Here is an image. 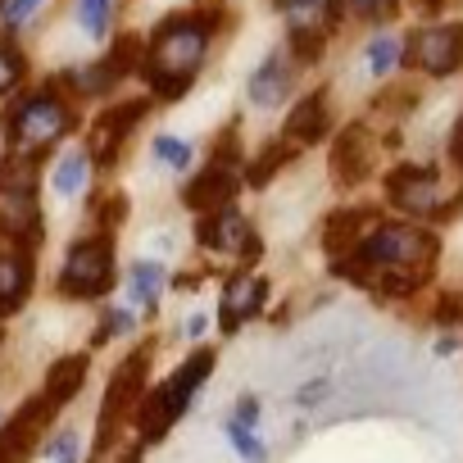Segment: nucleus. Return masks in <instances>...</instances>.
Masks as SVG:
<instances>
[{
	"label": "nucleus",
	"mask_w": 463,
	"mask_h": 463,
	"mask_svg": "<svg viewBox=\"0 0 463 463\" xmlns=\"http://www.w3.org/2000/svg\"><path fill=\"white\" fill-rule=\"evenodd\" d=\"M255 418H260V400H250V395H246V400L237 404V418H232V422H241V427H250Z\"/></svg>",
	"instance_id": "35"
},
{
	"label": "nucleus",
	"mask_w": 463,
	"mask_h": 463,
	"mask_svg": "<svg viewBox=\"0 0 463 463\" xmlns=\"http://www.w3.org/2000/svg\"><path fill=\"white\" fill-rule=\"evenodd\" d=\"M114 287V246L109 237H87L69 250L64 273H60V296L73 300H96Z\"/></svg>",
	"instance_id": "5"
},
{
	"label": "nucleus",
	"mask_w": 463,
	"mask_h": 463,
	"mask_svg": "<svg viewBox=\"0 0 463 463\" xmlns=\"http://www.w3.org/2000/svg\"><path fill=\"white\" fill-rule=\"evenodd\" d=\"M232 195H237V159H218L213 155V164L186 182V209H195L204 218L227 209Z\"/></svg>",
	"instance_id": "11"
},
{
	"label": "nucleus",
	"mask_w": 463,
	"mask_h": 463,
	"mask_svg": "<svg viewBox=\"0 0 463 463\" xmlns=\"http://www.w3.org/2000/svg\"><path fill=\"white\" fill-rule=\"evenodd\" d=\"M146 373H150V345H137L109 377V391H105V409H100V440L114 431V422L123 413H132L141 400H146Z\"/></svg>",
	"instance_id": "6"
},
{
	"label": "nucleus",
	"mask_w": 463,
	"mask_h": 463,
	"mask_svg": "<svg viewBox=\"0 0 463 463\" xmlns=\"http://www.w3.org/2000/svg\"><path fill=\"white\" fill-rule=\"evenodd\" d=\"M123 463H141V454H128V458H123Z\"/></svg>",
	"instance_id": "39"
},
{
	"label": "nucleus",
	"mask_w": 463,
	"mask_h": 463,
	"mask_svg": "<svg viewBox=\"0 0 463 463\" xmlns=\"http://www.w3.org/2000/svg\"><path fill=\"white\" fill-rule=\"evenodd\" d=\"M87 354H69V359H60V364H51V373H46V404H69L78 391H82V382H87Z\"/></svg>",
	"instance_id": "20"
},
{
	"label": "nucleus",
	"mask_w": 463,
	"mask_h": 463,
	"mask_svg": "<svg viewBox=\"0 0 463 463\" xmlns=\"http://www.w3.org/2000/svg\"><path fill=\"white\" fill-rule=\"evenodd\" d=\"M368 227H377V209H373V204H354V209L327 213V222H323V250H327L332 260L354 255V250L364 246V232H368Z\"/></svg>",
	"instance_id": "13"
},
{
	"label": "nucleus",
	"mask_w": 463,
	"mask_h": 463,
	"mask_svg": "<svg viewBox=\"0 0 463 463\" xmlns=\"http://www.w3.org/2000/svg\"><path fill=\"white\" fill-rule=\"evenodd\" d=\"M264 296H269V282L264 278H250V273L232 278L222 287V332H237L246 318H255L260 305H264Z\"/></svg>",
	"instance_id": "15"
},
{
	"label": "nucleus",
	"mask_w": 463,
	"mask_h": 463,
	"mask_svg": "<svg viewBox=\"0 0 463 463\" xmlns=\"http://www.w3.org/2000/svg\"><path fill=\"white\" fill-rule=\"evenodd\" d=\"M96 209H100V222H105V227H118V222H123V213H128V195H123V191H114V195H105Z\"/></svg>",
	"instance_id": "31"
},
{
	"label": "nucleus",
	"mask_w": 463,
	"mask_h": 463,
	"mask_svg": "<svg viewBox=\"0 0 463 463\" xmlns=\"http://www.w3.org/2000/svg\"><path fill=\"white\" fill-rule=\"evenodd\" d=\"M51 458H55V463H78V436L64 431V436L51 445Z\"/></svg>",
	"instance_id": "33"
},
{
	"label": "nucleus",
	"mask_w": 463,
	"mask_h": 463,
	"mask_svg": "<svg viewBox=\"0 0 463 463\" xmlns=\"http://www.w3.org/2000/svg\"><path fill=\"white\" fill-rule=\"evenodd\" d=\"M78 123V114L69 105H60L51 91H33L24 100H14V109L5 114V132H10V150L42 159L69 128Z\"/></svg>",
	"instance_id": "3"
},
{
	"label": "nucleus",
	"mask_w": 463,
	"mask_h": 463,
	"mask_svg": "<svg viewBox=\"0 0 463 463\" xmlns=\"http://www.w3.org/2000/svg\"><path fill=\"white\" fill-rule=\"evenodd\" d=\"M132 327V314H123V309H114V314H105V323H100V332H96V341H109V336H118V332H128Z\"/></svg>",
	"instance_id": "32"
},
{
	"label": "nucleus",
	"mask_w": 463,
	"mask_h": 463,
	"mask_svg": "<svg viewBox=\"0 0 463 463\" xmlns=\"http://www.w3.org/2000/svg\"><path fill=\"white\" fill-rule=\"evenodd\" d=\"M291 159H296V146H291V141H273V146L250 164L246 182H250V186H269V182H273V173H278L282 164H291Z\"/></svg>",
	"instance_id": "22"
},
{
	"label": "nucleus",
	"mask_w": 463,
	"mask_h": 463,
	"mask_svg": "<svg viewBox=\"0 0 463 463\" xmlns=\"http://www.w3.org/2000/svg\"><path fill=\"white\" fill-rule=\"evenodd\" d=\"M409 64H418L431 78H449L454 69H463V24H436L409 37L404 46Z\"/></svg>",
	"instance_id": "7"
},
{
	"label": "nucleus",
	"mask_w": 463,
	"mask_h": 463,
	"mask_svg": "<svg viewBox=\"0 0 463 463\" xmlns=\"http://www.w3.org/2000/svg\"><path fill=\"white\" fill-rule=\"evenodd\" d=\"M213 28H218V14L195 10V14H168L150 33V46L141 55V73H146V82L159 100H182L186 96V87L200 73V60H204V46H209Z\"/></svg>",
	"instance_id": "2"
},
{
	"label": "nucleus",
	"mask_w": 463,
	"mask_h": 463,
	"mask_svg": "<svg viewBox=\"0 0 463 463\" xmlns=\"http://www.w3.org/2000/svg\"><path fill=\"white\" fill-rule=\"evenodd\" d=\"M436 260H440V241L431 232L413 222H377L364 237V246L336 260L332 269L354 287H373L377 296H413L418 287H427Z\"/></svg>",
	"instance_id": "1"
},
{
	"label": "nucleus",
	"mask_w": 463,
	"mask_h": 463,
	"mask_svg": "<svg viewBox=\"0 0 463 463\" xmlns=\"http://www.w3.org/2000/svg\"><path fill=\"white\" fill-rule=\"evenodd\" d=\"M227 436H232V445H237V454H241L246 463H260V458H264V440H260L250 427H241V422H227Z\"/></svg>",
	"instance_id": "27"
},
{
	"label": "nucleus",
	"mask_w": 463,
	"mask_h": 463,
	"mask_svg": "<svg viewBox=\"0 0 463 463\" xmlns=\"http://www.w3.org/2000/svg\"><path fill=\"white\" fill-rule=\"evenodd\" d=\"M37 5H42V0H10V5H5V19H10V24H24Z\"/></svg>",
	"instance_id": "34"
},
{
	"label": "nucleus",
	"mask_w": 463,
	"mask_h": 463,
	"mask_svg": "<svg viewBox=\"0 0 463 463\" xmlns=\"http://www.w3.org/2000/svg\"><path fill=\"white\" fill-rule=\"evenodd\" d=\"M449 155H454V164L463 168V123L454 128V137H449Z\"/></svg>",
	"instance_id": "37"
},
{
	"label": "nucleus",
	"mask_w": 463,
	"mask_h": 463,
	"mask_svg": "<svg viewBox=\"0 0 463 463\" xmlns=\"http://www.w3.org/2000/svg\"><path fill=\"white\" fill-rule=\"evenodd\" d=\"M413 5H418V10H422V14H436V10H440V5H445V0H413Z\"/></svg>",
	"instance_id": "38"
},
{
	"label": "nucleus",
	"mask_w": 463,
	"mask_h": 463,
	"mask_svg": "<svg viewBox=\"0 0 463 463\" xmlns=\"http://www.w3.org/2000/svg\"><path fill=\"white\" fill-rule=\"evenodd\" d=\"M0 237H10L19 246V255H33L42 246V209H37L33 195L28 200L14 195V204L0 209Z\"/></svg>",
	"instance_id": "16"
},
{
	"label": "nucleus",
	"mask_w": 463,
	"mask_h": 463,
	"mask_svg": "<svg viewBox=\"0 0 463 463\" xmlns=\"http://www.w3.org/2000/svg\"><path fill=\"white\" fill-rule=\"evenodd\" d=\"M373 159H377V146H373V132H368L364 123H350V128L336 137V146H332V168H336L341 186L364 182V177L373 173Z\"/></svg>",
	"instance_id": "14"
},
{
	"label": "nucleus",
	"mask_w": 463,
	"mask_h": 463,
	"mask_svg": "<svg viewBox=\"0 0 463 463\" xmlns=\"http://www.w3.org/2000/svg\"><path fill=\"white\" fill-rule=\"evenodd\" d=\"M287 91H291V64H287L282 51H273V55L260 64V73L250 78V100H255L260 109H273L278 100H287Z\"/></svg>",
	"instance_id": "18"
},
{
	"label": "nucleus",
	"mask_w": 463,
	"mask_h": 463,
	"mask_svg": "<svg viewBox=\"0 0 463 463\" xmlns=\"http://www.w3.org/2000/svg\"><path fill=\"white\" fill-rule=\"evenodd\" d=\"M146 109H150V100L141 96V100H123V105H109L96 123H91V146H87V159H96V164H114V155H118V146L128 141V132L146 118Z\"/></svg>",
	"instance_id": "8"
},
{
	"label": "nucleus",
	"mask_w": 463,
	"mask_h": 463,
	"mask_svg": "<svg viewBox=\"0 0 463 463\" xmlns=\"http://www.w3.org/2000/svg\"><path fill=\"white\" fill-rule=\"evenodd\" d=\"M436 318H440V323H454V318H458V300H449V296H445V300H440V309H436Z\"/></svg>",
	"instance_id": "36"
},
{
	"label": "nucleus",
	"mask_w": 463,
	"mask_h": 463,
	"mask_svg": "<svg viewBox=\"0 0 463 463\" xmlns=\"http://www.w3.org/2000/svg\"><path fill=\"white\" fill-rule=\"evenodd\" d=\"M436 191H440V177L436 168H422V164H400L386 177V195L404 213H436Z\"/></svg>",
	"instance_id": "12"
},
{
	"label": "nucleus",
	"mask_w": 463,
	"mask_h": 463,
	"mask_svg": "<svg viewBox=\"0 0 463 463\" xmlns=\"http://www.w3.org/2000/svg\"><path fill=\"white\" fill-rule=\"evenodd\" d=\"M82 182H87V150H69L60 159V168H55V191L60 195H78Z\"/></svg>",
	"instance_id": "23"
},
{
	"label": "nucleus",
	"mask_w": 463,
	"mask_h": 463,
	"mask_svg": "<svg viewBox=\"0 0 463 463\" xmlns=\"http://www.w3.org/2000/svg\"><path fill=\"white\" fill-rule=\"evenodd\" d=\"M28 287H33V255L0 250V318L28 300Z\"/></svg>",
	"instance_id": "17"
},
{
	"label": "nucleus",
	"mask_w": 463,
	"mask_h": 463,
	"mask_svg": "<svg viewBox=\"0 0 463 463\" xmlns=\"http://www.w3.org/2000/svg\"><path fill=\"white\" fill-rule=\"evenodd\" d=\"M345 5H350L359 19H373V24H377V19H391V14L400 10V0H345Z\"/></svg>",
	"instance_id": "30"
},
{
	"label": "nucleus",
	"mask_w": 463,
	"mask_h": 463,
	"mask_svg": "<svg viewBox=\"0 0 463 463\" xmlns=\"http://www.w3.org/2000/svg\"><path fill=\"white\" fill-rule=\"evenodd\" d=\"M150 150H155V159L173 164L177 173L191 164V146H186V141H177V137H155V146H150Z\"/></svg>",
	"instance_id": "28"
},
{
	"label": "nucleus",
	"mask_w": 463,
	"mask_h": 463,
	"mask_svg": "<svg viewBox=\"0 0 463 463\" xmlns=\"http://www.w3.org/2000/svg\"><path fill=\"white\" fill-rule=\"evenodd\" d=\"M19 78H24V55L10 42H0V96H5Z\"/></svg>",
	"instance_id": "29"
},
{
	"label": "nucleus",
	"mask_w": 463,
	"mask_h": 463,
	"mask_svg": "<svg viewBox=\"0 0 463 463\" xmlns=\"http://www.w3.org/2000/svg\"><path fill=\"white\" fill-rule=\"evenodd\" d=\"M78 24L87 37H105L109 24V0H78Z\"/></svg>",
	"instance_id": "26"
},
{
	"label": "nucleus",
	"mask_w": 463,
	"mask_h": 463,
	"mask_svg": "<svg viewBox=\"0 0 463 463\" xmlns=\"http://www.w3.org/2000/svg\"><path fill=\"white\" fill-rule=\"evenodd\" d=\"M400 55H404V46H400L395 37H373V42H368V69H373V73H391Z\"/></svg>",
	"instance_id": "25"
},
{
	"label": "nucleus",
	"mask_w": 463,
	"mask_h": 463,
	"mask_svg": "<svg viewBox=\"0 0 463 463\" xmlns=\"http://www.w3.org/2000/svg\"><path fill=\"white\" fill-rule=\"evenodd\" d=\"M305 141V146H314V141H323L327 137V91H309L296 109H291V118H287V141Z\"/></svg>",
	"instance_id": "19"
},
{
	"label": "nucleus",
	"mask_w": 463,
	"mask_h": 463,
	"mask_svg": "<svg viewBox=\"0 0 463 463\" xmlns=\"http://www.w3.org/2000/svg\"><path fill=\"white\" fill-rule=\"evenodd\" d=\"M213 373V350H195L164 386H155L146 400H141V413H137V427H141V436L146 440H164L168 436V427L186 413V404H191V395H195V386L204 382Z\"/></svg>",
	"instance_id": "4"
},
{
	"label": "nucleus",
	"mask_w": 463,
	"mask_h": 463,
	"mask_svg": "<svg viewBox=\"0 0 463 463\" xmlns=\"http://www.w3.org/2000/svg\"><path fill=\"white\" fill-rule=\"evenodd\" d=\"M0 191H10L19 200L37 195V159L33 155H19V150L0 155Z\"/></svg>",
	"instance_id": "21"
},
{
	"label": "nucleus",
	"mask_w": 463,
	"mask_h": 463,
	"mask_svg": "<svg viewBox=\"0 0 463 463\" xmlns=\"http://www.w3.org/2000/svg\"><path fill=\"white\" fill-rule=\"evenodd\" d=\"M200 241L209 250H232L241 260H260V232H250V222L237 213V209H218L209 218H200Z\"/></svg>",
	"instance_id": "10"
},
{
	"label": "nucleus",
	"mask_w": 463,
	"mask_h": 463,
	"mask_svg": "<svg viewBox=\"0 0 463 463\" xmlns=\"http://www.w3.org/2000/svg\"><path fill=\"white\" fill-rule=\"evenodd\" d=\"M51 413H55V404H46V395H42V400H28L5 427H0V463H28V454L37 449V436L51 422Z\"/></svg>",
	"instance_id": "9"
},
{
	"label": "nucleus",
	"mask_w": 463,
	"mask_h": 463,
	"mask_svg": "<svg viewBox=\"0 0 463 463\" xmlns=\"http://www.w3.org/2000/svg\"><path fill=\"white\" fill-rule=\"evenodd\" d=\"M159 282H164V269H159L155 260H141V264L132 269V296H137L141 305H155V296H159Z\"/></svg>",
	"instance_id": "24"
}]
</instances>
